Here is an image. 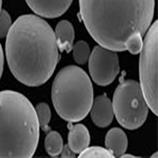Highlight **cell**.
<instances>
[{"label": "cell", "instance_id": "1", "mask_svg": "<svg viewBox=\"0 0 158 158\" xmlns=\"http://www.w3.org/2000/svg\"><path fill=\"white\" fill-rule=\"evenodd\" d=\"M6 55L15 78L28 87L48 81L60 61L54 31L35 15L19 16L6 41Z\"/></svg>", "mask_w": 158, "mask_h": 158}, {"label": "cell", "instance_id": "2", "mask_svg": "<svg viewBox=\"0 0 158 158\" xmlns=\"http://www.w3.org/2000/svg\"><path fill=\"white\" fill-rule=\"evenodd\" d=\"M86 29L98 44L114 52L126 51L127 41L143 36L152 24L155 0H79Z\"/></svg>", "mask_w": 158, "mask_h": 158}, {"label": "cell", "instance_id": "3", "mask_svg": "<svg viewBox=\"0 0 158 158\" xmlns=\"http://www.w3.org/2000/svg\"><path fill=\"white\" fill-rule=\"evenodd\" d=\"M40 136L36 110L23 94L0 91V158H31Z\"/></svg>", "mask_w": 158, "mask_h": 158}, {"label": "cell", "instance_id": "4", "mask_svg": "<svg viewBox=\"0 0 158 158\" xmlns=\"http://www.w3.org/2000/svg\"><path fill=\"white\" fill-rule=\"evenodd\" d=\"M52 100L62 119L79 122L85 118L93 102V87L89 75L75 65L62 68L52 82Z\"/></svg>", "mask_w": 158, "mask_h": 158}, {"label": "cell", "instance_id": "5", "mask_svg": "<svg viewBox=\"0 0 158 158\" xmlns=\"http://www.w3.org/2000/svg\"><path fill=\"white\" fill-rule=\"evenodd\" d=\"M112 107L118 122L129 130L140 127L146 122L149 109L140 84L134 80L124 81L117 87Z\"/></svg>", "mask_w": 158, "mask_h": 158}, {"label": "cell", "instance_id": "6", "mask_svg": "<svg viewBox=\"0 0 158 158\" xmlns=\"http://www.w3.org/2000/svg\"><path fill=\"white\" fill-rule=\"evenodd\" d=\"M140 87L148 108L158 113V23L155 21L146 31L139 58Z\"/></svg>", "mask_w": 158, "mask_h": 158}, {"label": "cell", "instance_id": "7", "mask_svg": "<svg viewBox=\"0 0 158 158\" xmlns=\"http://www.w3.org/2000/svg\"><path fill=\"white\" fill-rule=\"evenodd\" d=\"M119 61L116 52L95 46L89 58V71L94 82L99 86L111 84L119 73Z\"/></svg>", "mask_w": 158, "mask_h": 158}, {"label": "cell", "instance_id": "8", "mask_svg": "<svg viewBox=\"0 0 158 158\" xmlns=\"http://www.w3.org/2000/svg\"><path fill=\"white\" fill-rule=\"evenodd\" d=\"M73 0H25L36 15L45 18H56L62 15L71 6Z\"/></svg>", "mask_w": 158, "mask_h": 158}, {"label": "cell", "instance_id": "9", "mask_svg": "<svg viewBox=\"0 0 158 158\" xmlns=\"http://www.w3.org/2000/svg\"><path fill=\"white\" fill-rule=\"evenodd\" d=\"M89 112L92 121L98 127H109L114 118L112 101L105 94L95 98Z\"/></svg>", "mask_w": 158, "mask_h": 158}, {"label": "cell", "instance_id": "10", "mask_svg": "<svg viewBox=\"0 0 158 158\" xmlns=\"http://www.w3.org/2000/svg\"><path fill=\"white\" fill-rule=\"evenodd\" d=\"M105 145L114 157H120L127 151V136L121 128L113 127L106 135Z\"/></svg>", "mask_w": 158, "mask_h": 158}, {"label": "cell", "instance_id": "11", "mask_svg": "<svg viewBox=\"0 0 158 158\" xmlns=\"http://www.w3.org/2000/svg\"><path fill=\"white\" fill-rule=\"evenodd\" d=\"M90 135L88 128L82 124H76L71 128L68 135V146L75 154H81L89 146Z\"/></svg>", "mask_w": 158, "mask_h": 158}, {"label": "cell", "instance_id": "12", "mask_svg": "<svg viewBox=\"0 0 158 158\" xmlns=\"http://www.w3.org/2000/svg\"><path fill=\"white\" fill-rule=\"evenodd\" d=\"M55 37L60 52H70L73 47L74 28L68 20H61L55 27Z\"/></svg>", "mask_w": 158, "mask_h": 158}, {"label": "cell", "instance_id": "13", "mask_svg": "<svg viewBox=\"0 0 158 158\" xmlns=\"http://www.w3.org/2000/svg\"><path fill=\"white\" fill-rule=\"evenodd\" d=\"M44 146L49 156L53 157L59 156L63 147V140L61 135L57 131H50L45 137Z\"/></svg>", "mask_w": 158, "mask_h": 158}, {"label": "cell", "instance_id": "14", "mask_svg": "<svg viewBox=\"0 0 158 158\" xmlns=\"http://www.w3.org/2000/svg\"><path fill=\"white\" fill-rule=\"evenodd\" d=\"M73 58L76 63L82 65L85 64L89 58L90 49L85 41H79L73 45Z\"/></svg>", "mask_w": 158, "mask_h": 158}, {"label": "cell", "instance_id": "15", "mask_svg": "<svg viewBox=\"0 0 158 158\" xmlns=\"http://www.w3.org/2000/svg\"><path fill=\"white\" fill-rule=\"evenodd\" d=\"M81 158H114L113 155L107 148L100 146H90L84 149L81 154H79Z\"/></svg>", "mask_w": 158, "mask_h": 158}, {"label": "cell", "instance_id": "16", "mask_svg": "<svg viewBox=\"0 0 158 158\" xmlns=\"http://www.w3.org/2000/svg\"><path fill=\"white\" fill-rule=\"evenodd\" d=\"M35 110H36L37 118H38L40 127L44 128V130H46L48 128L49 122L51 120V116H52L51 109L49 105L47 103L41 102L36 106Z\"/></svg>", "mask_w": 158, "mask_h": 158}, {"label": "cell", "instance_id": "17", "mask_svg": "<svg viewBox=\"0 0 158 158\" xmlns=\"http://www.w3.org/2000/svg\"><path fill=\"white\" fill-rule=\"evenodd\" d=\"M12 19L10 15L6 10H1L0 12V38H5L7 35L11 26Z\"/></svg>", "mask_w": 158, "mask_h": 158}, {"label": "cell", "instance_id": "18", "mask_svg": "<svg viewBox=\"0 0 158 158\" xmlns=\"http://www.w3.org/2000/svg\"><path fill=\"white\" fill-rule=\"evenodd\" d=\"M143 46V36L140 35H135L131 36L126 43V51L130 52L132 54L140 52Z\"/></svg>", "mask_w": 158, "mask_h": 158}, {"label": "cell", "instance_id": "19", "mask_svg": "<svg viewBox=\"0 0 158 158\" xmlns=\"http://www.w3.org/2000/svg\"><path fill=\"white\" fill-rule=\"evenodd\" d=\"M61 157H75V153H73V150L70 148L68 145H65L62 147V150L61 152Z\"/></svg>", "mask_w": 158, "mask_h": 158}, {"label": "cell", "instance_id": "20", "mask_svg": "<svg viewBox=\"0 0 158 158\" xmlns=\"http://www.w3.org/2000/svg\"><path fill=\"white\" fill-rule=\"evenodd\" d=\"M3 70H4V52H3L2 45L0 44V79L2 77Z\"/></svg>", "mask_w": 158, "mask_h": 158}, {"label": "cell", "instance_id": "21", "mask_svg": "<svg viewBox=\"0 0 158 158\" xmlns=\"http://www.w3.org/2000/svg\"><path fill=\"white\" fill-rule=\"evenodd\" d=\"M1 7H2V0H0V12H1Z\"/></svg>", "mask_w": 158, "mask_h": 158}]
</instances>
